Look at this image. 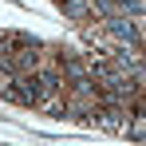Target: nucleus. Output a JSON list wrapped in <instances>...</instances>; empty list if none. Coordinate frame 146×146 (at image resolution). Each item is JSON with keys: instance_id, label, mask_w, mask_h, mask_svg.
<instances>
[{"instance_id": "f257e3e1", "label": "nucleus", "mask_w": 146, "mask_h": 146, "mask_svg": "<svg viewBox=\"0 0 146 146\" xmlns=\"http://www.w3.org/2000/svg\"><path fill=\"white\" fill-rule=\"evenodd\" d=\"M44 95H48V87H44V79H40V75L24 71L20 79H16V99H20L24 107H36V103H44Z\"/></svg>"}, {"instance_id": "f03ea898", "label": "nucleus", "mask_w": 146, "mask_h": 146, "mask_svg": "<svg viewBox=\"0 0 146 146\" xmlns=\"http://www.w3.org/2000/svg\"><path fill=\"white\" fill-rule=\"evenodd\" d=\"M107 32H111L115 40H122V44H130V48H138V28L130 24V20H122L119 12H115V16H107Z\"/></svg>"}, {"instance_id": "7ed1b4c3", "label": "nucleus", "mask_w": 146, "mask_h": 146, "mask_svg": "<svg viewBox=\"0 0 146 146\" xmlns=\"http://www.w3.org/2000/svg\"><path fill=\"white\" fill-rule=\"evenodd\" d=\"M111 59H115V63H111V67H119V71H138V67H142V63H138V55H134V48L126 51V48H115V55H111Z\"/></svg>"}, {"instance_id": "20e7f679", "label": "nucleus", "mask_w": 146, "mask_h": 146, "mask_svg": "<svg viewBox=\"0 0 146 146\" xmlns=\"http://www.w3.org/2000/svg\"><path fill=\"white\" fill-rule=\"evenodd\" d=\"M59 8H63V16H67V20H83V16L91 12V4H87V0H59Z\"/></svg>"}, {"instance_id": "39448f33", "label": "nucleus", "mask_w": 146, "mask_h": 146, "mask_svg": "<svg viewBox=\"0 0 146 146\" xmlns=\"http://www.w3.org/2000/svg\"><path fill=\"white\" fill-rule=\"evenodd\" d=\"M122 130H126V138H134V142H138V138H146V111H142V115H134Z\"/></svg>"}, {"instance_id": "423d86ee", "label": "nucleus", "mask_w": 146, "mask_h": 146, "mask_svg": "<svg viewBox=\"0 0 146 146\" xmlns=\"http://www.w3.org/2000/svg\"><path fill=\"white\" fill-rule=\"evenodd\" d=\"M115 12H119V16H142L146 4L142 0H115Z\"/></svg>"}]
</instances>
